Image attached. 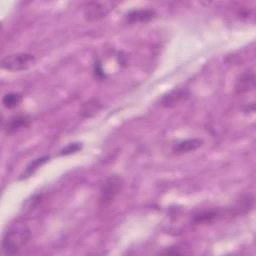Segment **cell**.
I'll list each match as a JSON object with an SVG mask.
<instances>
[{
  "mask_svg": "<svg viewBox=\"0 0 256 256\" xmlns=\"http://www.w3.org/2000/svg\"><path fill=\"white\" fill-rule=\"evenodd\" d=\"M216 216L215 212H212V211H209V212H203V213H200L198 215L195 216V221L196 222H209L210 220H212L214 217Z\"/></svg>",
  "mask_w": 256,
  "mask_h": 256,
  "instance_id": "obj_14",
  "label": "cell"
},
{
  "mask_svg": "<svg viewBox=\"0 0 256 256\" xmlns=\"http://www.w3.org/2000/svg\"><path fill=\"white\" fill-rule=\"evenodd\" d=\"M30 123V118L28 116H17L11 119L6 125V132L11 133L17 131L21 128L28 126Z\"/></svg>",
  "mask_w": 256,
  "mask_h": 256,
  "instance_id": "obj_10",
  "label": "cell"
},
{
  "mask_svg": "<svg viewBox=\"0 0 256 256\" xmlns=\"http://www.w3.org/2000/svg\"><path fill=\"white\" fill-rule=\"evenodd\" d=\"M30 229L22 222H16L9 226L4 233L2 250L7 255L18 253L30 239Z\"/></svg>",
  "mask_w": 256,
  "mask_h": 256,
  "instance_id": "obj_1",
  "label": "cell"
},
{
  "mask_svg": "<svg viewBox=\"0 0 256 256\" xmlns=\"http://www.w3.org/2000/svg\"><path fill=\"white\" fill-rule=\"evenodd\" d=\"M49 159H50V157H49L48 155H45V156L39 157V158H37V159H34V160L26 167V169L23 171V173L21 174L20 179H25V178L30 177L40 166H42L44 163H46Z\"/></svg>",
  "mask_w": 256,
  "mask_h": 256,
  "instance_id": "obj_11",
  "label": "cell"
},
{
  "mask_svg": "<svg viewBox=\"0 0 256 256\" xmlns=\"http://www.w3.org/2000/svg\"><path fill=\"white\" fill-rule=\"evenodd\" d=\"M156 13L151 9H135L130 11L126 15V20L129 23L135 22H145L154 18Z\"/></svg>",
  "mask_w": 256,
  "mask_h": 256,
  "instance_id": "obj_8",
  "label": "cell"
},
{
  "mask_svg": "<svg viewBox=\"0 0 256 256\" xmlns=\"http://www.w3.org/2000/svg\"><path fill=\"white\" fill-rule=\"evenodd\" d=\"M189 93L186 89H173L172 91L163 96V98L161 99V104L165 107H172L178 104L180 101L186 99Z\"/></svg>",
  "mask_w": 256,
  "mask_h": 256,
  "instance_id": "obj_6",
  "label": "cell"
},
{
  "mask_svg": "<svg viewBox=\"0 0 256 256\" xmlns=\"http://www.w3.org/2000/svg\"><path fill=\"white\" fill-rule=\"evenodd\" d=\"M101 107H102L101 102L98 99H95V98L89 99L81 105L79 114L83 118H90L94 116L101 109Z\"/></svg>",
  "mask_w": 256,
  "mask_h": 256,
  "instance_id": "obj_9",
  "label": "cell"
},
{
  "mask_svg": "<svg viewBox=\"0 0 256 256\" xmlns=\"http://www.w3.org/2000/svg\"><path fill=\"white\" fill-rule=\"evenodd\" d=\"M118 2L115 1H92L84 6V17L87 21H98L106 17L116 6Z\"/></svg>",
  "mask_w": 256,
  "mask_h": 256,
  "instance_id": "obj_3",
  "label": "cell"
},
{
  "mask_svg": "<svg viewBox=\"0 0 256 256\" xmlns=\"http://www.w3.org/2000/svg\"><path fill=\"white\" fill-rule=\"evenodd\" d=\"M81 147H82L81 143H78V142L70 143L60 151V155H70L72 153L79 151L81 149Z\"/></svg>",
  "mask_w": 256,
  "mask_h": 256,
  "instance_id": "obj_13",
  "label": "cell"
},
{
  "mask_svg": "<svg viewBox=\"0 0 256 256\" xmlns=\"http://www.w3.org/2000/svg\"><path fill=\"white\" fill-rule=\"evenodd\" d=\"M203 145V141L198 138H190V139H185L183 141L178 142L174 147H173V152L181 154V153H188L197 150Z\"/></svg>",
  "mask_w": 256,
  "mask_h": 256,
  "instance_id": "obj_7",
  "label": "cell"
},
{
  "mask_svg": "<svg viewBox=\"0 0 256 256\" xmlns=\"http://www.w3.org/2000/svg\"><path fill=\"white\" fill-rule=\"evenodd\" d=\"M22 100H23V97L19 93H7L2 98V104L5 108L12 109L19 106Z\"/></svg>",
  "mask_w": 256,
  "mask_h": 256,
  "instance_id": "obj_12",
  "label": "cell"
},
{
  "mask_svg": "<svg viewBox=\"0 0 256 256\" xmlns=\"http://www.w3.org/2000/svg\"><path fill=\"white\" fill-rule=\"evenodd\" d=\"M123 187V180L117 175L110 176L103 183L100 191V203L104 206L109 205L120 193Z\"/></svg>",
  "mask_w": 256,
  "mask_h": 256,
  "instance_id": "obj_4",
  "label": "cell"
},
{
  "mask_svg": "<svg viewBox=\"0 0 256 256\" xmlns=\"http://www.w3.org/2000/svg\"><path fill=\"white\" fill-rule=\"evenodd\" d=\"M36 62V58L30 53H15L5 56L1 60V67L7 71L18 72L28 69Z\"/></svg>",
  "mask_w": 256,
  "mask_h": 256,
  "instance_id": "obj_2",
  "label": "cell"
},
{
  "mask_svg": "<svg viewBox=\"0 0 256 256\" xmlns=\"http://www.w3.org/2000/svg\"><path fill=\"white\" fill-rule=\"evenodd\" d=\"M255 88V75L253 71H245L237 79L235 84V90L237 93H246L252 91Z\"/></svg>",
  "mask_w": 256,
  "mask_h": 256,
  "instance_id": "obj_5",
  "label": "cell"
}]
</instances>
